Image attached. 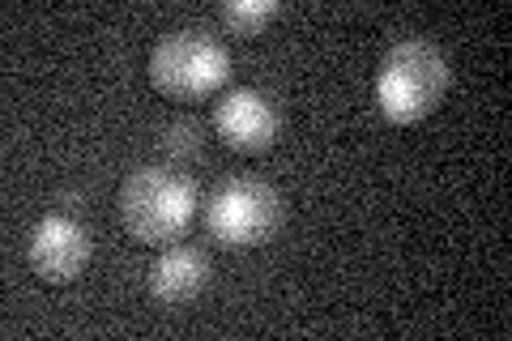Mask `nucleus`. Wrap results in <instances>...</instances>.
Returning a JSON list of instances; mask_svg holds the SVG:
<instances>
[{
    "label": "nucleus",
    "mask_w": 512,
    "mask_h": 341,
    "mask_svg": "<svg viewBox=\"0 0 512 341\" xmlns=\"http://www.w3.org/2000/svg\"><path fill=\"white\" fill-rule=\"evenodd\" d=\"M448 90V60L427 39H397L380 56L376 69V103L380 116L393 124H414L436 111Z\"/></svg>",
    "instance_id": "nucleus-1"
},
{
    "label": "nucleus",
    "mask_w": 512,
    "mask_h": 341,
    "mask_svg": "<svg viewBox=\"0 0 512 341\" xmlns=\"http://www.w3.org/2000/svg\"><path fill=\"white\" fill-rule=\"evenodd\" d=\"M197 214V184L171 167H137L120 188V218L141 243H171Z\"/></svg>",
    "instance_id": "nucleus-2"
},
{
    "label": "nucleus",
    "mask_w": 512,
    "mask_h": 341,
    "mask_svg": "<svg viewBox=\"0 0 512 341\" xmlns=\"http://www.w3.org/2000/svg\"><path fill=\"white\" fill-rule=\"evenodd\" d=\"M150 77L171 99H205L231 77V52L201 26L167 30L150 52Z\"/></svg>",
    "instance_id": "nucleus-3"
},
{
    "label": "nucleus",
    "mask_w": 512,
    "mask_h": 341,
    "mask_svg": "<svg viewBox=\"0 0 512 341\" xmlns=\"http://www.w3.org/2000/svg\"><path fill=\"white\" fill-rule=\"evenodd\" d=\"M205 226L222 248H261L282 226V197L265 180H227L205 201Z\"/></svg>",
    "instance_id": "nucleus-4"
},
{
    "label": "nucleus",
    "mask_w": 512,
    "mask_h": 341,
    "mask_svg": "<svg viewBox=\"0 0 512 341\" xmlns=\"http://www.w3.org/2000/svg\"><path fill=\"white\" fill-rule=\"evenodd\" d=\"M214 124L222 141L231 150H244V154H256V150H269L282 133V111L278 103L269 99L265 90H252V86H235L218 99L214 107Z\"/></svg>",
    "instance_id": "nucleus-5"
},
{
    "label": "nucleus",
    "mask_w": 512,
    "mask_h": 341,
    "mask_svg": "<svg viewBox=\"0 0 512 341\" xmlns=\"http://www.w3.org/2000/svg\"><path fill=\"white\" fill-rule=\"evenodd\" d=\"M90 231L73 214H43L30 235V269L43 282H73L90 265Z\"/></svg>",
    "instance_id": "nucleus-6"
},
{
    "label": "nucleus",
    "mask_w": 512,
    "mask_h": 341,
    "mask_svg": "<svg viewBox=\"0 0 512 341\" xmlns=\"http://www.w3.org/2000/svg\"><path fill=\"white\" fill-rule=\"evenodd\" d=\"M210 282V261H205L201 248L192 243H171V248L150 265V295L163 307H180L192 303Z\"/></svg>",
    "instance_id": "nucleus-7"
},
{
    "label": "nucleus",
    "mask_w": 512,
    "mask_h": 341,
    "mask_svg": "<svg viewBox=\"0 0 512 341\" xmlns=\"http://www.w3.org/2000/svg\"><path fill=\"white\" fill-rule=\"evenodd\" d=\"M274 13H278V0H231V5H222V26L231 35H261Z\"/></svg>",
    "instance_id": "nucleus-8"
}]
</instances>
